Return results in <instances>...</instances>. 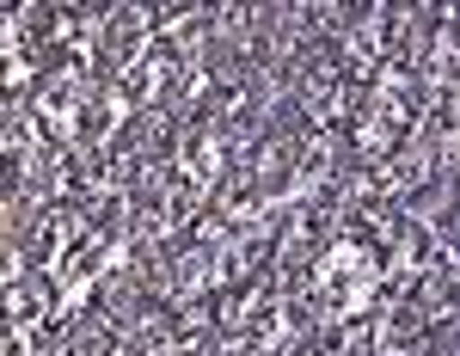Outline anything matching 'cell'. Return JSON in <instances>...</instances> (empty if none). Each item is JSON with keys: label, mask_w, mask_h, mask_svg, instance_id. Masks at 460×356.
Returning a JSON list of instances; mask_svg holds the SVG:
<instances>
[{"label": "cell", "mask_w": 460, "mask_h": 356, "mask_svg": "<svg viewBox=\"0 0 460 356\" xmlns=\"http://www.w3.org/2000/svg\"><path fill=\"white\" fill-rule=\"evenodd\" d=\"M49 301H56V283H43V277L13 283V314H19V320H43V314H49Z\"/></svg>", "instance_id": "6da1fadb"}]
</instances>
